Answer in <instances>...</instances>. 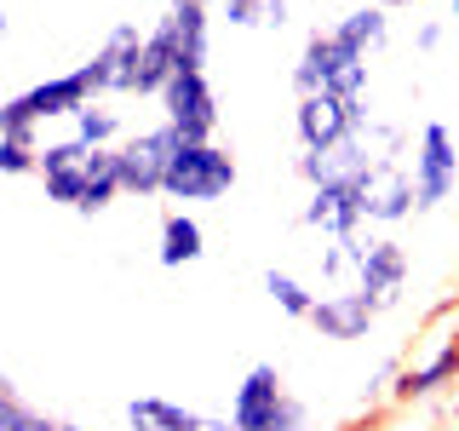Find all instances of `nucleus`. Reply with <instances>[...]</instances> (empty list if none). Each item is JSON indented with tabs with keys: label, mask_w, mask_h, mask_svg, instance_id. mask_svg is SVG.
Masks as SVG:
<instances>
[{
	"label": "nucleus",
	"mask_w": 459,
	"mask_h": 431,
	"mask_svg": "<svg viewBox=\"0 0 459 431\" xmlns=\"http://www.w3.org/2000/svg\"><path fill=\"white\" fill-rule=\"evenodd\" d=\"M287 81H293V92H333V98H373V64L368 52L344 47L333 29H310L305 47H299L293 69H287Z\"/></svg>",
	"instance_id": "f257e3e1"
},
{
	"label": "nucleus",
	"mask_w": 459,
	"mask_h": 431,
	"mask_svg": "<svg viewBox=\"0 0 459 431\" xmlns=\"http://www.w3.org/2000/svg\"><path fill=\"white\" fill-rule=\"evenodd\" d=\"M98 81L86 75V64H75L69 75H52V81H35L23 92H12L0 104V133H40L47 121H75L86 104H98Z\"/></svg>",
	"instance_id": "f03ea898"
},
{
	"label": "nucleus",
	"mask_w": 459,
	"mask_h": 431,
	"mask_svg": "<svg viewBox=\"0 0 459 431\" xmlns=\"http://www.w3.org/2000/svg\"><path fill=\"white\" fill-rule=\"evenodd\" d=\"M236 179H241V167L219 138L212 144H178V155L167 167L161 201H172V207H212V201H224L236 190Z\"/></svg>",
	"instance_id": "7ed1b4c3"
},
{
	"label": "nucleus",
	"mask_w": 459,
	"mask_h": 431,
	"mask_svg": "<svg viewBox=\"0 0 459 431\" xmlns=\"http://www.w3.org/2000/svg\"><path fill=\"white\" fill-rule=\"evenodd\" d=\"M373 133V98H333L305 92L293 104V138L299 150H339V144Z\"/></svg>",
	"instance_id": "20e7f679"
},
{
	"label": "nucleus",
	"mask_w": 459,
	"mask_h": 431,
	"mask_svg": "<svg viewBox=\"0 0 459 431\" xmlns=\"http://www.w3.org/2000/svg\"><path fill=\"white\" fill-rule=\"evenodd\" d=\"M379 172H356V179H333V184H316L305 196V207H299V224L305 230H322L327 242L339 236H362L368 224V207H373V190H379Z\"/></svg>",
	"instance_id": "39448f33"
},
{
	"label": "nucleus",
	"mask_w": 459,
	"mask_h": 431,
	"mask_svg": "<svg viewBox=\"0 0 459 431\" xmlns=\"http://www.w3.org/2000/svg\"><path fill=\"white\" fill-rule=\"evenodd\" d=\"M178 133L161 121V127H143V133H126L115 144V162H121V190L126 201H155L167 190V167L178 155Z\"/></svg>",
	"instance_id": "423d86ee"
},
{
	"label": "nucleus",
	"mask_w": 459,
	"mask_h": 431,
	"mask_svg": "<svg viewBox=\"0 0 459 431\" xmlns=\"http://www.w3.org/2000/svg\"><path fill=\"white\" fill-rule=\"evenodd\" d=\"M155 104H161V121H167L184 144H212V138H219L224 110H219V92H212L207 69H178Z\"/></svg>",
	"instance_id": "0eeeda50"
},
{
	"label": "nucleus",
	"mask_w": 459,
	"mask_h": 431,
	"mask_svg": "<svg viewBox=\"0 0 459 431\" xmlns=\"http://www.w3.org/2000/svg\"><path fill=\"white\" fill-rule=\"evenodd\" d=\"M413 190H420V213H437L442 201L459 190V138L448 121H430L413 138Z\"/></svg>",
	"instance_id": "6e6552de"
},
{
	"label": "nucleus",
	"mask_w": 459,
	"mask_h": 431,
	"mask_svg": "<svg viewBox=\"0 0 459 431\" xmlns=\"http://www.w3.org/2000/svg\"><path fill=\"white\" fill-rule=\"evenodd\" d=\"M143 35H150V29H138L133 18H121V23L104 35V47L86 57V75L98 81V92H104V98H133V86H138V57H143Z\"/></svg>",
	"instance_id": "1a4fd4ad"
},
{
	"label": "nucleus",
	"mask_w": 459,
	"mask_h": 431,
	"mask_svg": "<svg viewBox=\"0 0 459 431\" xmlns=\"http://www.w3.org/2000/svg\"><path fill=\"white\" fill-rule=\"evenodd\" d=\"M408 277H413L408 248H402L391 230H379V236L362 242V259H356L351 287H362V294H373L385 311H391V305H402V287H408Z\"/></svg>",
	"instance_id": "9d476101"
},
{
	"label": "nucleus",
	"mask_w": 459,
	"mask_h": 431,
	"mask_svg": "<svg viewBox=\"0 0 459 431\" xmlns=\"http://www.w3.org/2000/svg\"><path fill=\"white\" fill-rule=\"evenodd\" d=\"M379 316H385V305H379L373 294H362V287H333V294L316 299L310 328H316V339L356 345V339H368V334H373V322H379Z\"/></svg>",
	"instance_id": "9b49d317"
},
{
	"label": "nucleus",
	"mask_w": 459,
	"mask_h": 431,
	"mask_svg": "<svg viewBox=\"0 0 459 431\" xmlns=\"http://www.w3.org/2000/svg\"><path fill=\"white\" fill-rule=\"evenodd\" d=\"M287 397H293L287 391V374L276 363H253L241 374V385L230 391V426L236 431H270Z\"/></svg>",
	"instance_id": "f8f14e48"
},
{
	"label": "nucleus",
	"mask_w": 459,
	"mask_h": 431,
	"mask_svg": "<svg viewBox=\"0 0 459 431\" xmlns=\"http://www.w3.org/2000/svg\"><path fill=\"white\" fill-rule=\"evenodd\" d=\"M454 380H459V334L442 339L437 351L408 356L402 374H396V385H391V402H430L442 385H454Z\"/></svg>",
	"instance_id": "ddd939ff"
},
{
	"label": "nucleus",
	"mask_w": 459,
	"mask_h": 431,
	"mask_svg": "<svg viewBox=\"0 0 459 431\" xmlns=\"http://www.w3.org/2000/svg\"><path fill=\"white\" fill-rule=\"evenodd\" d=\"M207 259V230L190 207H172L161 213V230H155V265L161 270H184V265H201Z\"/></svg>",
	"instance_id": "4468645a"
},
{
	"label": "nucleus",
	"mask_w": 459,
	"mask_h": 431,
	"mask_svg": "<svg viewBox=\"0 0 459 431\" xmlns=\"http://www.w3.org/2000/svg\"><path fill=\"white\" fill-rule=\"evenodd\" d=\"M172 75H178V29H172V18H155L150 35H143V57H138V86H133V98H161Z\"/></svg>",
	"instance_id": "2eb2a0df"
},
{
	"label": "nucleus",
	"mask_w": 459,
	"mask_h": 431,
	"mask_svg": "<svg viewBox=\"0 0 459 431\" xmlns=\"http://www.w3.org/2000/svg\"><path fill=\"white\" fill-rule=\"evenodd\" d=\"M413 213H420V190H413V167H402V162H385V172H379V190H373V207H368V224H379V230H396V224H408Z\"/></svg>",
	"instance_id": "dca6fc26"
},
{
	"label": "nucleus",
	"mask_w": 459,
	"mask_h": 431,
	"mask_svg": "<svg viewBox=\"0 0 459 431\" xmlns=\"http://www.w3.org/2000/svg\"><path fill=\"white\" fill-rule=\"evenodd\" d=\"M121 414H126V431H207V414L201 409H184V402L155 397V391L133 397Z\"/></svg>",
	"instance_id": "f3484780"
},
{
	"label": "nucleus",
	"mask_w": 459,
	"mask_h": 431,
	"mask_svg": "<svg viewBox=\"0 0 459 431\" xmlns=\"http://www.w3.org/2000/svg\"><path fill=\"white\" fill-rule=\"evenodd\" d=\"M333 35L344 40V47H356V52H385L391 47V12L385 6H373V0H362V6H351V12H339L333 18Z\"/></svg>",
	"instance_id": "a211bd4d"
},
{
	"label": "nucleus",
	"mask_w": 459,
	"mask_h": 431,
	"mask_svg": "<svg viewBox=\"0 0 459 431\" xmlns=\"http://www.w3.org/2000/svg\"><path fill=\"white\" fill-rule=\"evenodd\" d=\"M69 138H81L86 150H115V144L126 138V115L109 110L104 98H98V104H86L75 121H69Z\"/></svg>",
	"instance_id": "6ab92c4d"
},
{
	"label": "nucleus",
	"mask_w": 459,
	"mask_h": 431,
	"mask_svg": "<svg viewBox=\"0 0 459 431\" xmlns=\"http://www.w3.org/2000/svg\"><path fill=\"white\" fill-rule=\"evenodd\" d=\"M264 294H270V305H276L281 316H293V322H310L316 299H322V294H316L310 282H299L293 270H276V265L264 270Z\"/></svg>",
	"instance_id": "aec40b11"
},
{
	"label": "nucleus",
	"mask_w": 459,
	"mask_h": 431,
	"mask_svg": "<svg viewBox=\"0 0 459 431\" xmlns=\"http://www.w3.org/2000/svg\"><path fill=\"white\" fill-rule=\"evenodd\" d=\"M64 420L47 409H35L23 391H18V380H0V431H57Z\"/></svg>",
	"instance_id": "412c9836"
},
{
	"label": "nucleus",
	"mask_w": 459,
	"mask_h": 431,
	"mask_svg": "<svg viewBox=\"0 0 459 431\" xmlns=\"http://www.w3.org/2000/svg\"><path fill=\"white\" fill-rule=\"evenodd\" d=\"M0 172L6 179H40V133H0Z\"/></svg>",
	"instance_id": "4be33fe9"
},
{
	"label": "nucleus",
	"mask_w": 459,
	"mask_h": 431,
	"mask_svg": "<svg viewBox=\"0 0 459 431\" xmlns=\"http://www.w3.org/2000/svg\"><path fill=\"white\" fill-rule=\"evenodd\" d=\"M362 242L368 236H339V242H327V248H316V270H322V282H351L356 259H362Z\"/></svg>",
	"instance_id": "5701e85b"
},
{
	"label": "nucleus",
	"mask_w": 459,
	"mask_h": 431,
	"mask_svg": "<svg viewBox=\"0 0 459 431\" xmlns=\"http://www.w3.org/2000/svg\"><path fill=\"white\" fill-rule=\"evenodd\" d=\"M212 12L230 29H264V0H212Z\"/></svg>",
	"instance_id": "b1692460"
},
{
	"label": "nucleus",
	"mask_w": 459,
	"mask_h": 431,
	"mask_svg": "<svg viewBox=\"0 0 459 431\" xmlns=\"http://www.w3.org/2000/svg\"><path fill=\"white\" fill-rule=\"evenodd\" d=\"M270 431H310V402L287 397V402H281V414H276V426H270Z\"/></svg>",
	"instance_id": "393cba45"
},
{
	"label": "nucleus",
	"mask_w": 459,
	"mask_h": 431,
	"mask_svg": "<svg viewBox=\"0 0 459 431\" xmlns=\"http://www.w3.org/2000/svg\"><path fill=\"white\" fill-rule=\"evenodd\" d=\"M442 40H448V23L442 18H425L413 29V52H442Z\"/></svg>",
	"instance_id": "a878e982"
},
{
	"label": "nucleus",
	"mask_w": 459,
	"mask_h": 431,
	"mask_svg": "<svg viewBox=\"0 0 459 431\" xmlns=\"http://www.w3.org/2000/svg\"><path fill=\"white\" fill-rule=\"evenodd\" d=\"M287 18H293L287 0H264V29H287Z\"/></svg>",
	"instance_id": "bb28decb"
},
{
	"label": "nucleus",
	"mask_w": 459,
	"mask_h": 431,
	"mask_svg": "<svg viewBox=\"0 0 459 431\" xmlns=\"http://www.w3.org/2000/svg\"><path fill=\"white\" fill-rule=\"evenodd\" d=\"M373 6H385V12H402V6H425V0H373Z\"/></svg>",
	"instance_id": "cd10ccee"
},
{
	"label": "nucleus",
	"mask_w": 459,
	"mask_h": 431,
	"mask_svg": "<svg viewBox=\"0 0 459 431\" xmlns=\"http://www.w3.org/2000/svg\"><path fill=\"white\" fill-rule=\"evenodd\" d=\"M448 18H454V35H459V0H448Z\"/></svg>",
	"instance_id": "c85d7f7f"
},
{
	"label": "nucleus",
	"mask_w": 459,
	"mask_h": 431,
	"mask_svg": "<svg viewBox=\"0 0 459 431\" xmlns=\"http://www.w3.org/2000/svg\"><path fill=\"white\" fill-rule=\"evenodd\" d=\"M57 431H92V426H81V420H64V426H57Z\"/></svg>",
	"instance_id": "c756f323"
}]
</instances>
